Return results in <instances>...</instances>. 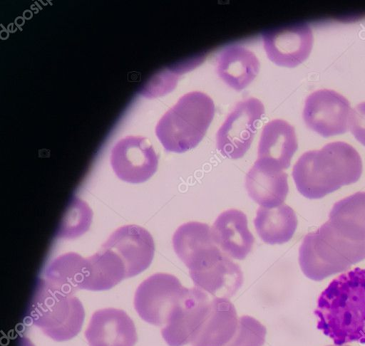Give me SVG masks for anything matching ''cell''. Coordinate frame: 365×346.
<instances>
[{
	"mask_svg": "<svg viewBox=\"0 0 365 346\" xmlns=\"http://www.w3.org/2000/svg\"><path fill=\"white\" fill-rule=\"evenodd\" d=\"M314 314L317 328L335 345L365 343V269L333 279L319 295Z\"/></svg>",
	"mask_w": 365,
	"mask_h": 346,
	"instance_id": "1",
	"label": "cell"
},
{
	"mask_svg": "<svg viewBox=\"0 0 365 346\" xmlns=\"http://www.w3.org/2000/svg\"><path fill=\"white\" fill-rule=\"evenodd\" d=\"M362 169V160L356 150L338 141L302 154L293 167L292 177L302 195L317 199L342 186L356 182Z\"/></svg>",
	"mask_w": 365,
	"mask_h": 346,
	"instance_id": "2",
	"label": "cell"
},
{
	"mask_svg": "<svg viewBox=\"0 0 365 346\" xmlns=\"http://www.w3.org/2000/svg\"><path fill=\"white\" fill-rule=\"evenodd\" d=\"M178 258L189 269L195 287L215 298H229L242 285L240 266L220 249L212 235L202 234L191 239Z\"/></svg>",
	"mask_w": 365,
	"mask_h": 346,
	"instance_id": "3",
	"label": "cell"
},
{
	"mask_svg": "<svg viewBox=\"0 0 365 346\" xmlns=\"http://www.w3.org/2000/svg\"><path fill=\"white\" fill-rule=\"evenodd\" d=\"M365 259V241L344 237L327 221L317 231L307 234L299 249L303 273L315 281L346 271Z\"/></svg>",
	"mask_w": 365,
	"mask_h": 346,
	"instance_id": "4",
	"label": "cell"
},
{
	"mask_svg": "<svg viewBox=\"0 0 365 346\" xmlns=\"http://www.w3.org/2000/svg\"><path fill=\"white\" fill-rule=\"evenodd\" d=\"M212 98L200 91L180 97L159 120L155 135L167 152L182 153L195 147L213 120Z\"/></svg>",
	"mask_w": 365,
	"mask_h": 346,
	"instance_id": "5",
	"label": "cell"
},
{
	"mask_svg": "<svg viewBox=\"0 0 365 346\" xmlns=\"http://www.w3.org/2000/svg\"><path fill=\"white\" fill-rule=\"evenodd\" d=\"M29 315L46 336L61 342L72 339L81 331L85 312L74 295L54 289L41 278L30 303Z\"/></svg>",
	"mask_w": 365,
	"mask_h": 346,
	"instance_id": "6",
	"label": "cell"
},
{
	"mask_svg": "<svg viewBox=\"0 0 365 346\" xmlns=\"http://www.w3.org/2000/svg\"><path fill=\"white\" fill-rule=\"evenodd\" d=\"M264 112V105L257 98L237 103L217 132L218 151L229 159L242 157L252 142Z\"/></svg>",
	"mask_w": 365,
	"mask_h": 346,
	"instance_id": "7",
	"label": "cell"
},
{
	"mask_svg": "<svg viewBox=\"0 0 365 346\" xmlns=\"http://www.w3.org/2000/svg\"><path fill=\"white\" fill-rule=\"evenodd\" d=\"M186 288L172 274L155 273L137 288L134 308L144 321L157 326L165 325L173 308Z\"/></svg>",
	"mask_w": 365,
	"mask_h": 346,
	"instance_id": "8",
	"label": "cell"
},
{
	"mask_svg": "<svg viewBox=\"0 0 365 346\" xmlns=\"http://www.w3.org/2000/svg\"><path fill=\"white\" fill-rule=\"evenodd\" d=\"M210 301L199 288H186L161 330L165 342L169 346L192 343L210 312Z\"/></svg>",
	"mask_w": 365,
	"mask_h": 346,
	"instance_id": "9",
	"label": "cell"
},
{
	"mask_svg": "<svg viewBox=\"0 0 365 346\" xmlns=\"http://www.w3.org/2000/svg\"><path fill=\"white\" fill-rule=\"evenodd\" d=\"M351 113L349 101L329 89L317 90L304 103L302 116L308 128L324 137L347 132Z\"/></svg>",
	"mask_w": 365,
	"mask_h": 346,
	"instance_id": "10",
	"label": "cell"
},
{
	"mask_svg": "<svg viewBox=\"0 0 365 346\" xmlns=\"http://www.w3.org/2000/svg\"><path fill=\"white\" fill-rule=\"evenodd\" d=\"M110 164L120 179L138 184L147 181L155 173L158 157L147 138L127 136L113 146Z\"/></svg>",
	"mask_w": 365,
	"mask_h": 346,
	"instance_id": "11",
	"label": "cell"
},
{
	"mask_svg": "<svg viewBox=\"0 0 365 346\" xmlns=\"http://www.w3.org/2000/svg\"><path fill=\"white\" fill-rule=\"evenodd\" d=\"M268 58L277 65L294 68L309 56L313 46V33L304 23L269 29L262 34Z\"/></svg>",
	"mask_w": 365,
	"mask_h": 346,
	"instance_id": "12",
	"label": "cell"
},
{
	"mask_svg": "<svg viewBox=\"0 0 365 346\" xmlns=\"http://www.w3.org/2000/svg\"><path fill=\"white\" fill-rule=\"evenodd\" d=\"M102 247L114 251L122 260L127 278L135 276L151 264L155 243L151 234L138 225H125L114 231Z\"/></svg>",
	"mask_w": 365,
	"mask_h": 346,
	"instance_id": "13",
	"label": "cell"
},
{
	"mask_svg": "<svg viewBox=\"0 0 365 346\" xmlns=\"http://www.w3.org/2000/svg\"><path fill=\"white\" fill-rule=\"evenodd\" d=\"M90 346H134L138 336L133 320L123 310L95 311L85 331Z\"/></svg>",
	"mask_w": 365,
	"mask_h": 346,
	"instance_id": "14",
	"label": "cell"
},
{
	"mask_svg": "<svg viewBox=\"0 0 365 346\" xmlns=\"http://www.w3.org/2000/svg\"><path fill=\"white\" fill-rule=\"evenodd\" d=\"M211 230L216 245L230 258L243 260L252 248L255 238L248 229L247 216L238 209L222 212Z\"/></svg>",
	"mask_w": 365,
	"mask_h": 346,
	"instance_id": "15",
	"label": "cell"
},
{
	"mask_svg": "<svg viewBox=\"0 0 365 346\" xmlns=\"http://www.w3.org/2000/svg\"><path fill=\"white\" fill-rule=\"evenodd\" d=\"M298 148L294 128L289 122L274 119L263 127L257 149V159L278 169H287Z\"/></svg>",
	"mask_w": 365,
	"mask_h": 346,
	"instance_id": "16",
	"label": "cell"
},
{
	"mask_svg": "<svg viewBox=\"0 0 365 346\" xmlns=\"http://www.w3.org/2000/svg\"><path fill=\"white\" fill-rule=\"evenodd\" d=\"M287 174L257 159L246 175L245 187L250 198L266 208L283 204L289 192Z\"/></svg>",
	"mask_w": 365,
	"mask_h": 346,
	"instance_id": "17",
	"label": "cell"
},
{
	"mask_svg": "<svg viewBox=\"0 0 365 346\" xmlns=\"http://www.w3.org/2000/svg\"><path fill=\"white\" fill-rule=\"evenodd\" d=\"M219 77L228 86L240 91L248 86L257 75L259 62L255 54L238 44L222 48L216 58Z\"/></svg>",
	"mask_w": 365,
	"mask_h": 346,
	"instance_id": "18",
	"label": "cell"
},
{
	"mask_svg": "<svg viewBox=\"0 0 365 346\" xmlns=\"http://www.w3.org/2000/svg\"><path fill=\"white\" fill-rule=\"evenodd\" d=\"M237 325L236 309L229 298H214L192 346H224L235 335Z\"/></svg>",
	"mask_w": 365,
	"mask_h": 346,
	"instance_id": "19",
	"label": "cell"
},
{
	"mask_svg": "<svg viewBox=\"0 0 365 346\" xmlns=\"http://www.w3.org/2000/svg\"><path fill=\"white\" fill-rule=\"evenodd\" d=\"M127 278L126 270L120 257L112 250L101 247L86 258L82 289L106 290Z\"/></svg>",
	"mask_w": 365,
	"mask_h": 346,
	"instance_id": "20",
	"label": "cell"
},
{
	"mask_svg": "<svg viewBox=\"0 0 365 346\" xmlns=\"http://www.w3.org/2000/svg\"><path fill=\"white\" fill-rule=\"evenodd\" d=\"M254 224L264 243L282 244L292 238L297 226V218L292 208L286 204L274 208L259 206Z\"/></svg>",
	"mask_w": 365,
	"mask_h": 346,
	"instance_id": "21",
	"label": "cell"
},
{
	"mask_svg": "<svg viewBox=\"0 0 365 346\" xmlns=\"http://www.w3.org/2000/svg\"><path fill=\"white\" fill-rule=\"evenodd\" d=\"M329 221L344 237L354 241H365V192H358L336 201Z\"/></svg>",
	"mask_w": 365,
	"mask_h": 346,
	"instance_id": "22",
	"label": "cell"
},
{
	"mask_svg": "<svg viewBox=\"0 0 365 346\" xmlns=\"http://www.w3.org/2000/svg\"><path fill=\"white\" fill-rule=\"evenodd\" d=\"M86 258L68 252L53 259L46 268L41 279L51 288L73 294L82 289Z\"/></svg>",
	"mask_w": 365,
	"mask_h": 346,
	"instance_id": "23",
	"label": "cell"
},
{
	"mask_svg": "<svg viewBox=\"0 0 365 346\" xmlns=\"http://www.w3.org/2000/svg\"><path fill=\"white\" fill-rule=\"evenodd\" d=\"M91 220L92 211L88 204L75 196L68 205L57 236L66 239L78 237L88 230Z\"/></svg>",
	"mask_w": 365,
	"mask_h": 346,
	"instance_id": "24",
	"label": "cell"
},
{
	"mask_svg": "<svg viewBox=\"0 0 365 346\" xmlns=\"http://www.w3.org/2000/svg\"><path fill=\"white\" fill-rule=\"evenodd\" d=\"M267 329L260 322L249 315L238 320L237 330L224 346H262L265 342Z\"/></svg>",
	"mask_w": 365,
	"mask_h": 346,
	"instance_id": "25",
	"label": "cell"
},
{
	"mask_svg": "<svg viewBox=\"0 0 365 346\" xmlns=\"http://www.w3.org/2000/svg\"><path fill=\"white\" fill-rule=\"evenodd\" d=\"M349 125L355 139L365 146V101L351 110Z\"/></svg>",
	"mask_w": 365,
	"mask_h": 346,
	"instance_id": "26",
	"label": "cell"
},
{
	"mask_svg": "<svg viewBox=\"0 0 365 346\" xmlns=\"http://www.w3.org/2000/svg\"><path fill=\"white\" fill-rule=\"evenodd\" d=\"M328 346H336V345H328ZM337 346H349V345H337Z\"/></svg>",
	"mask_w": 365,
	"mask_h": 346,
	"instance_id": "27",
	"label": "cell"
}]
</instances>
